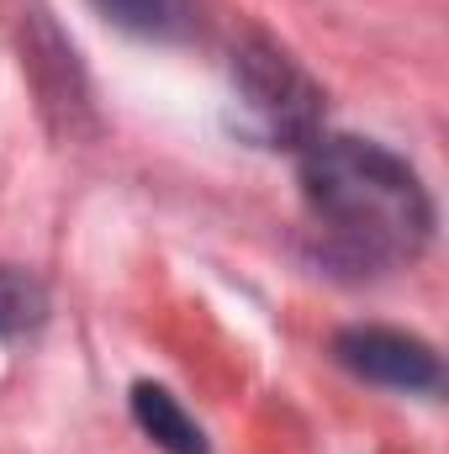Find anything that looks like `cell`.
I'll list each match as a JSON object with an SVG mask.
<instances>
[{"instance_id": "5", "label": "cell", "mask_w": 449, "mask_h": 454, "mask_svg": "<svg viewBox=\"0 0 449 454\" xmlns=\"http://www.w3.org/2000/svg\"><path fill=\"white\" fill-rule=\"evenodd\" d=\"M96 11L138 37H180L191 27V0H96Z\"/></svg>"}, {"instance_id": "6", "label": "cell", "mask_w": 449, "mask_h": 454, "mask_svg": "<svg viewBox=\"0 0 449 454\" xmlns=\"http://www.w3.org/2000/svg\"><path fill=\"white\" fill-rule=\"evenodd\" d=\"M43 291L37 280H27L21 270H5L0 264V333H27L43 323Z\"/></svg>"}, {"instance_id": "3", "label": "cell", "mask_w": 449, "mask_h": 454, "mask_svg": "<svg viewBox=\"0 0 449 454\" xmlns=\"http://www.w3.org/2000/svg\"><path fill=\"white\" fill-rule=\"evenodd\" d=\"M338 364L354 370L359 380L397 386V391H434L439 386V359L423 339L391 333V328H349L334 343Z\"/></svg>"}, {"instance_id": "4", "label": "cell", "mask_w": 449, "mask_h": 454, "mask_svg": "<svg viewBox=\"0 0 449 454\" xmlns=\"http://www.w3.org/2000/svg\"><path fill=\"white\" fill-rule=\"evenodd\" d=\"M132 418L143 423V434H148L154 444H164L169 454H207L201 428L180 412V402H175L164 386H138V391H132Z\"/></svg>"}, {"instance_id": "1", "label": "cell", "mask_w": 449, "mask_h": 454, "mask_svg": "<svg viewBox=\"0 0 449 454\" xmlns=\"http://www.w3.org/2000/svg\"><path fill=\"white\" fill-rule=\"evenodd\" d=\"M302 196L323 259L349 270L407 264L434 232V207L418 175L365 137H312L302 148Z\"/></svg>"}, {"instance_id": "2", "label": "cell", "mask_w": 449, "mask_h": 454, "mask_svg": "<svg viewBox=\"0 0 449 454\" xmlns=\"http://www.w3.org/2000/svg\"><path fill=\"white\" fill-rule=\"evenodd\" d=\"M232 90L248 116V132L270 148H307L323 121V96L318 85L270 43H254L232 64Z\"/></svg>"}]
</instances>
